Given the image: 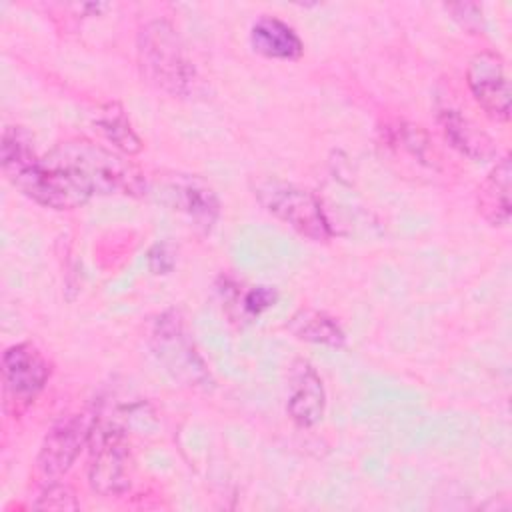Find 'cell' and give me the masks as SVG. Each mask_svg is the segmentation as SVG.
<instances>
[{
  "mask_svg": "<svg viewBox=\"0 0 512 512\" xmlns=\"http://www.w3.org/2000/svg\"><path fill=\"white\" fill-rule=\"evenodd\" d=\"M78 506L74 490L66 484H50L34 504L40 510H76Z\"/></svg>",
  "mask_w": 512,
  "mask_h": 512,
  "instance_id": "17",
  "label": "cell"
},
{
  "mask_svg": "<svg viewBox=\"0 0 512 512\" xmlns=\"http://www.w3.org/2000/svg\"><path fill=\"white\" fill-rule=\"evenodd\" d=\"M130 446L122 430L100 426L92 430L88 482L100 496H120L130 488Z\"/></svg>",
  "mask_w": 512,
  "mask_h": 512,
  "instance_id": "5",
  "label": "cell"
},
{
  "mask_svg": "<svg viewBox=\"0 0 512 512\" xmlns=\"http://www.w3.org/2000/svg\"><path fill=\"white\" fill-rule=\"evenodd\" d=\"M510 178V156H504L478 188V210L492 226H506L510 222Z\"/></svg>",
  "mask_w": 512,
  "mask_h": 512,
  "instance_id": "14",
  "label": "cell"
},
{
  "mask_svg": "<svg viewBox=\"0 0 512 512\" xmlns=\"http://www.w3.org/2000/svg\"><path fill=\"white\" fill-rule=\"evenodd\" d=\"M152 348L166 370L184 384L204 386L210 380L208 368L176 312H164L158 316L152 330Z\"/></svg>",
  "mask_w": 512,
  "mask_h": 512,
  "instance_id": "6",
  "label": "cell"
},
{
  "mask_svg": "<svg viewBox=\"0 0 512 512\" xmlns=\"http://www.w3.org/2000/svg\"><path fill=\"white\" fill-rule=\"evenodd\" d=\"M94 420L88 414H72L56 422L38 452L36 468L44 478H58L70 470L80 450L90 442Z\"/></svg>",
  "mask_w": 512,
  "mask_h": 512,
  "instance_id": "7",
  "label": "cell"
},
{
  "mask_svg": "<svg viewBox=\"0 0 512 512\" xmlns=\"http://www.w3.org/2000/svg\"><path fill=\"white\" fill-rule=\"evenodd\" d=\"M138 66L146 82L174 98L198 94L200 76L168 20H150L138 32Z\"/></svg>",
  "mask_w": 512,
  "mask_h": 512,
  "instance_id": "3",
  "label": "cell"
},
{
  "mask_svg": "<svg viewBox=\"0 0 512 512\" xmlns=\"http://www.w3.org/2000/svg\"><path fill=\"white\" fill-rule=\"evenodd\" d=\"M170 208L182 212L194 228L210 232L220 216L216 192L198 176L174 174L166 180L158 194Z\"/></svg>",
  "mask_w": 512,
  "mask_h": 512,
  "instance_id": "10",
  "label": "cell"
},
{
  "mask_svg": "<svg viewBox=\"0 0 512 512\" xmlns=\"http://www.w3.org/2000/svg\"><path fill=\"white\" fill-rule=\"evenodd\" d=\"M148 266L154 274H166L174 268V256L168 244H154L148 252Z\"/></svg>",
  "mask_w": 512,
  "mask_h": 512,
  "instance_id": "19",
  "label": "cell"
},
{
  "mask_svg": "<svg viewBox=\"0 0 512 512\" xmlns=\"http://www.w3.org/2000/svg\"><path fill=\"white\" fill-rule=\"evenodd\" d=\"M438 124L444 138L470 160H490L496 156L494 140L480 130L470 118H466L460 110L452 106L438 108Z\"/></svg>",
  "mask_w": 512,
  "mask_h": 512,
  "instance_id": "12",
  "label": "cell"
},
{
  "mask_svg": "<svg viewBox=\"0 0 512 512\" xmlns=\"http://www.w3.org/2000/svg\"><path fill=\"white\" fill-rule=\"evenodd\" d=\"M96 128L104 134V138L114 144L124 154H138L142 150V140L134 132L124 108L116 102L106 104L98 118H96Z\"/></svg>",
  "mask_w": 512,
  "mask_h": 512,
  "instance_id": "16",
  "label": "cell"
},
{
  "mask_svg": "<svg viewBox=\"0 0 512 512\" xmlns=\"http://www.w3.org/2000/svg\"><path fill=\"white\" fill-rule=\"evenodd\" d=\"M254 196L266 212L300 236L314 242L330 238V220L320 198L310 190L278 178H262L254 184Z\"/></svg>",
  "mask_w": 512,
  "mask_h": 512,
  "instance_id": "4",
  "label": "cell"
},
{
  "mask_svg": "<svg viewBox=\"0 0 512 512\" xmlns=\"http://www.w3.org/2000/svg\"><path fill=\"white\" fill-rule=\"evenodd\" d=\"M326 408V390L316 368L298 360L290 372V394L286 412L288 416L302 428H310L318 424L324 416Z\"/></svg>",
  "mask_w": 512,
  "mask_h": 512,
  "instance_id": "11",
  "label": "cell"
},
{
  "mask_svg": "<svg viewBox=\"0 0 512 512\" xmlns=\"http://www.w3.org/2000/svg\"><path fill=\"white\" fill-rule=\"evenodd\" d=\"M0 164L8 182L30 200L54 208L74 210L88 198L62 170L36 156L32 136L22 126H6L0 144Z\"/></svg>",
  "mask_w": 512,
  "mask_h": 512,
  "instance_id": "2",
  "label": "cell"
},
{
  "mask_svg": "<svg viewBox=\"0 0 512 512\" xmlns=\"http://www.w3.org/2000/svg\"><path fill=\"white\" fill-rule=\"evenodd\" d=\"M250 44L254 52L274 60H298L304 52L302 40L294 28L274 16H260L252 24Z\"/></svg>",
  "mask_w": 512,
  "mask_h": 512,
  "instance_id": "13",
  "label": "cell"
},
{
  "mask_svg": "<svg viewBox=\"0 0 512 512\" xmlns=\"http://www.w3.org/2000/svg\"><path fill=\"white\" fill-rule=\"evenodd\" d=\"M52 374L48 358L30 342L10 346L2 356V382L8 400L32 402Z\"/></svg>",
  "mask_w": 512,
  "mask_h": 512,
  "instance_id": "9",
  "label": "cell"
},
{
  "mask_svg": "<svg viewBox=\"0 0 512 512\" xmlns=\"http://www.w3.org/2000/svg\"><path fill=\"white\" fill-rule=\"evenodd\" d=\"M286 328L298 338L312 344H322L330 348H342L346 344V334L340 324L322 310L300 308L294 312Z\"/></svg>",
  "mask_w": 512,
  "mask_h": 512,
  "instance_id": "15",
  "label": "cell"
},
{
  "mask_svg": "<svg viewBox=\"0 0 512 512\" xmlns=\"http://www.w3.org/2000/svg\"><path fill=\"white\" fill-rule=\"evenodd\" d=\"M44 160L58 170L90 200L92 196H140L146 192L144 174L128 158L90 140L56 144Z\"/></svg>",
  "mask_w": 512,
  "mask_h": 512,
  "instance_id": "1",
  "label": "cell"
},
{
  "mask_svg": "<svg viewBox=\"0 0 512 512\" xmlns=\"http://www.w3.org/2000/svg\"><path fill=\"white\" fill-rule=\"evenodd\" d=\"M468 88L478 106L496 122L510 118V82L504 60L492 50H482L472 56L466 70Z\"/></svg>",
  "mask_w": 512,
  "mask_h": 512,
  "instance_id": "8",
  "label": "cell"
},
{
  "mask_svg": "<svg viewBox=\"0 0 512 512\" xmlns=\"http://www.w3.org/2000/svg\"><path fill=\"white\" fill-rule=\"evenodd\" d=\"M278 300V294L274 288L270 286H256L252 288L246 296H244V310L248 314H262L264 310H268L270 306H274V302Z\"/></svg>",
  "mask_w": 512,
  "mask_h": 512,
  "instance_id": "18",
  "label": "cell"
}]
</instances>
